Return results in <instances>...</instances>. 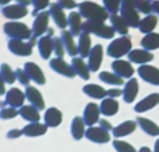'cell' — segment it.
<instances>
[{
    "instance_id": "6da1fadb",
    "label": "cell",
    "mask_w": 159,
    "mask_h": 152,
    "mask_svg": "<svg viewBox=\"0 0 159 152\" xmlns=\"http://www.w3.org/2000/svg\"><path fill=\"white\" fill-rule=\"evenodd\" d=\"M78 12L82 17H84L86 20H89V21H102L104 22L109 15L107 12V10L98 5L97 2H93V1H82L78 4Z\"/></svg>"
},
{
    "instance_id": "7a4b0ae2",
    "label": "cell",
    "mask_w": 159,
    "mask_h": 152,
    "mask_svg": "<svg viewBox=\"0 0 159 152\" xmlns=\"http://www.w3.org/2000/svg\"><path fill=\"white\" fill-rule=\"evenodd\" d=\"M82 32L94 35L99 38H106V40L114 37V30L112 28V26H108L106 25V22H102V21L86 20L82 23Z\"/></svg>"
},
{
    "instance_id": "3957f363",
    "label": "cell",
    "mask_w": 159,
    "mask_h": 152,
    "mask_svg": "<svg viewBox=\"0 0 159 152\" xmlns=\"http://www.w3.org/2000/svg\"><path fill=\"white\" fill-rule=\"evenodd\" d=\"M4 32L6 36L10 37V40L29 41L32 37L31 28L27 27L25 23L17 21H9L4 23Z\"/></svg>"
},
{
    "instance_id": "277c9868",
    "label": "cell",
    "mask_w": 159,
    "mask_h": 152,
    "mask_svg": "<svg viewBox=\"0 0 159 152\" xmlns=\"http://www.w3.org/2000/svg\"><path fill=\"white\" fill-rule=\"evenodd\" d=\"M132 51V41L128 36H120L114 38L107 47V54L114 59H120L123 56H128Z\"/></svg>"
},
{
    "instance_id": "5b68a950",
    "label": "cell",
    "mask_w": 159,
    "mask_h": 152,
    "mask_svg": "<svg viewBox=\"0 0 159 152\" xmlns=\"http://www.w3.org/2000/svg\"><path fill=\"white\" fill-rule=\"evenodd\" d=\"M119 15L124 19V21L128 23L129 27H138L139 22H140V16L139 12L135 10L133 0L132 1H125L122 2L120 5V10H119Z\"/></svg>"
},
{
    "instance_id": "8992f818",
    "label": "cell",
    "mask_w": 159,
    "mask_h": 152,
    "mask_svg": "<svg viewBox=\"0 0 159 152\" xmlns=\"http://www.w3.org/2000/svg\"><path fill=\"white\" fill-rule=\"evenodd\" d=\"M48 20H50V11H41L35 16V20L32 22V36L41 37L46 33L48 28Z\"/></svg>"
},
{
    "instance_id": "52a82bcc",
    "label": "cell",
    "mask_w": 159,
    "mask_h": 152,
    "mask_svg": "<svg viewBox=\"0 0 159 152\" xmlns=\"http://www.w3.org/2000/svg\"><path fill=\"white\" fill-rule=\"evenodd\" d=\"M84 137L93 142V143H98V145H104L107 142L111 141V135L108 131H106L104 129L99 127V126H91L87 127Z\"/></svg>"
},
{
    "instance_id": "ba28073f",
    "label": "cell",
    "mask_w": 159,
    "mask_h": 152,
    "mask_svg": "<svg viewBox=\"0 0 159 152\" xmlns=\"http://www.w3.org/2000/svg\"><path fill=\"white\" fill-rule=\"evenodd\" d=\"M111 67H112V72L114 74H117L118 77H120L122 79H130V78H133L134 68H133V65H132V63L129 61L114 59L112 62Z\"/></svg>"
},
{
    "instance_id": "9c48e42d",
    "label": "cell",
    "mask_w": 159,
    "mask_h": 152,
    "mask_svg": "<svg viewBox=\"0 0 159 152\" xmlns=\"http://www.w3.org/2000/svg\"><path fill=\"white\" fill-rule=\"evenodd\" d=\"M138 75L152 85H159V68L152 64H143L138 68Z\"/></svg>"
},
{
    "instance_id": "30bf717a",
    "label": "cell",
    "mask_w": 159,
    "mask_h": 152,
    "mask_svg": "<svg viewBox=\"0 0 159 152\" xmlns=\"http://www.w3.org/2000/svg\"><path fill=\"white\" fill-rule=\"evenodd\" d=\"M9 51L19 57H27L32 53V46L29 43V41H21V40H9L7 42Z\"/></svg>"
},
{
    "instance_id": "8fae6325",
    "label": "cell",
    "mask_w": 159,
    "mask_h": 152,
    "mask_svg": "<svg viewBox=\"0 0 159 152\" xmlns=\"http://www.w3.org/2000/svg\"><path fill=\"white\" fill-rule=\"evenodd\" d=\"M99 115H101V110H99V105H97L96 103H88L84 106L83 110V121L86 124V126L91 127V126H96V124H98L99 121Z\"/></svg>"
},
{
    "instance_id": "7c38bea8",
    "label": "cell",
    "mask_w": 159,
    "mask_h": 152,
    "mask_svg": "<svg viewBox=\"0 0 159 152\" xmlns=\"http://www.w3.org/2000/svg\"><path fill=\"white\" fill-rule=\"evenodd\" d=\"M25 93L22 90H20L19 88H10L9 90H6V94H5V101L9 106L11 108H15V109H20L24 106V103H25Z\"/></svg>"
},
{
    "instance_id": "4fadbf2b",
    "label": "cell",
    "mask_w": 159,
    "mask_h": 152,
    "mask_svg": "<svg viewBox=\"0 0 159 152\" xmlns=\"http://www.w3.org/2000/svg\"><path fill=\"white\" fill-rule=\"evenodd\" d=\"M50 68L52 70H55L56 73L66 77V78H73L76 74L72 69V65L70 63H67L63 58H51L50 59Z\"/></svg>"
},
{
    "instance_id": "5bb4252c",
    "label": "cell",
    "mask_w": 159,
    "mask_h": 152,
    "mask_svg": "<svg viewBox=\"0 0 159 152\" xmlns=\"http://www.w3.org/2000/svg\"><path fill=\"white\" fill-rule=\"evenodd\" d=\"M24 70L26 72V74L29 75L30 80L35 82L39 85H43L46 83V78L45 74L42 72V69L40 68L39 64H36L35 62H26L24 64Z\"/></svg>"
},
{
    "instance_id": "9a60e30c",
    "label": "cell",
    "mask_w": 159,
    "mask_h": 152,
    "mask_svg": "<svg viewBox=\"0 0 159 152\" xmlns=\"http://www.w3.org/2000/svg\"><path fill=\"white\" fill-rule=\"evenodd\" d=\"M88 68L91 72H97L101 68L102 61H103V46L102 44H94L88 54Z\"/></svg>"
},
{
    "instance_id": "2e32d148",
    "label": "cell",
    "mask_w": 159,
    "mask_h": 152,
    "mask_svg": "<svg viewBox=\"0 0 159 152\" xmlns=\"http://www.w3.org/2000/svg\"><path fill=\"white\" fill-rule=\"evenodd\" d=\"M25 96L29 100L30 105L35 106L39 111L45 110V100H43V96H42L41 91L37 88H35L32 85L26 87L25 88Z\"/></svg>"
},
{
    "instance_id": "e0dca14e",
    "label": "cell",
    "mask_w": 159,
    "mask_h": 152,
    "mask_svg": "<svg viewBox=\"0 0 159 152\" xmlns=\"http://www.w3.org/2000/svg\"><path fill=\"white\" fill-rule=\"evenodd\" d=\"M158 104H159V93H150L149 95L144 96L142 100H139L134 105V111L142 114L154 109Z\"/></svg>"
},
{
    "instance_id": "ac0fdd59",
    "label": "cell",
    "mask_w": 159,
    "mask_h": 152,
    "mask_svg": "<svg viewBox=\"0 0 159 152\" xmlns=\"http://www.w3.org/2000/svg\"><path fill=\"white\" fill-rule=\"evenodd\" d=\"M29 10L26 6H21V5H17V4H14V5H6V6H2L1 9V14L4 17L9 19V20H19V19H22L27 15Z\"/></svg>"
},
{
    "instance_id": "d6986e66",
    "label": "cell",
    "mask_w": 159,
    "mask_h": 152,
    "mask_svg": "<svg viewBox=\"0 0 159 152\" xmlns=\"http://www.w3.org/2000/svg\"><path fill=\"white\" fill-rule=\"evenodd\" d=\"M128 61L130 63H137V64H148L149 62H152L154 59V56L152 54V52L149 51H145L143 48H135V49H132L129 53H128Z\"/></svg>"
},
{
    "instance_id": "ffe728a7",
    "label": "cell",
    "mask_w": 159,
    "mask_h": 152,
    "mask_svg": "<svg viewBox=\"0 0 159 152\" xmlns=\"http://www.w3.org/2000/svg\"><path fill=\"white\" fill-rule=\"evenodd\" d=\"M122 91H123V94H122L123 100L125 103H128V104L133 103L134 99L137 98L138 93H139V83H138V80L135 78L128 79L124 83V87H123Z\"/></svg>"
},
{
    "instance_id": "44dd1931",
    "label": "cell",
    "mask_w": 159,
    "mask_h": 152,
    "mask_svg": "<svg viewBox=\"0 0 159 152\" xmlns=\"http://www.w3.org/2000/svg\"><path fill=\"white\" fill-rule=\"evenodd\" d=\"M137 126H138L137 121H134V120H125V121L120 122L119 125H117L116 127H113L112 135L116 138L120 140L122 137H125V136H129L130 133H133L135 131Z\"/></svg>"
},
{
    "instance_id": "7402d4cb",
    "label": "cell",
    "mask_w": 159,
    "mask_h": 152,
    "mask_svg": "<svg viewBox=\"0 0 159 152\" xmlns=\"http://www.w3.org/2000/svg\"><path fill=\"white\" fill-rule=\"evenodd\" d=\"M50 16L52 17V20H53V22H55V25L58 27V28H61V30H65V27L66 26H68V22H67V16L65 15V11H63V9L62 7H60L58 5H57V2L55 4H51L50 5Z\"/></svg>"
},
{
    "instance_id": "603a6c76",
    "label": "cell",
    "mask_w": 159,
    "mask_h": 152,
    "mask_svg": "<svg viewBox=\"0 0 159 152\" xmlns=\"http://www.w3.org/2000/svg\"><path fill=\"white\" fill-rule=\"evenodd\" d=\"M43 124L47 127H57L62 122V111L57 108H48L45 110Z\"/></svg>"
},
{
    "instance_id": "cb8c5ba5",
    "label": "cell",
    "mask_w": 159,
    "mask_h": 152,
    "mask_svg": "<svg viewBox=\"0 0 159 152\" xmlns=\"http://www.w3.org/2000/svg\"><path fill=\"white\" fill-rule=\"evenodd\" d=\"M60 38H61V41L63 43V47H65V51L68 53V56H71L72 58L77 57L78 56V49H77V43L75 42V38H73V35L67 30H62Z\"/></svg>"
},
{
    "instance_id": "d4e9b609",
    "label": "cell",
    "mask_w": 159,
    "mask_h": 152,
    "mask_svg": "<svg viewBox=\"0 0 159 152\" xmlns=\"http://www.w3.org/2000/svg\"><path fill=\"white\" fill-rule=\"evenodd\" d=\"M53 37H50L47 35L41 36L37 41V47H39V52L42 59H50L51 54L53 53V42H52Z\"/></svg>"
},
{
    "instance_id": "484cf974",
    "label": "cell",
    "mask_w": 159,
    "mask_h": 152,
    "mask_svg": "<svg viewBox=\"0 0 159 152\" xmlns=\"http://www.w3.org/2000/svg\"><path fill=\"white\" fill-rule=\"evenodd\" d=\"M47 126L45 124L41 122H30L27 125H25L21 130H22V135L26 137H40L43 136L47 132Z\"/></svg>"
},
{
    "instance_id": "4316f807",
    "label": "cell",
    "mask_w": 159,
    "mask_h": 152,
    "mask_svg": "<svg viewBox=\"0 0 159 152\" xmlns=\"http://www.w3.org/2000/svg\"><path fill=\"white\" fill-rule=\"evenodd\" d=\"M71 65H72V69L75 72L76 75H78L80 78L84 79V80H88L89 79V68H88V64L83 61V58L81 57H73L72 61H71Z\"/></svg>"
},
{
    "instance_id": "83f0119b",
    "label": "cell",
    "mask_w": 159,
    "mask_h": 152,
    "mask_svg": "<svg viewBox=\"0 0 159 152\" xmlns=\"http://www.w3.org/2000/svg\"><path fill=\"white\" fill-rule=\"evenodd\" d=\"M137 125L142 129V131H144L147 135L149 136H159V126L157 122H154L153 120L148 119V117H143V116H138L137 117Z\"/></svg>"
},
{
    "instance_id": "f1b7e54d",
    "label": "cell",
    "mask_w": 159,
    "mask_h": 152,
    "mask_svg": "<svg viewBox=\"0 0 159 152\" xmlns=\"http://www.w3.org/2000/svg\"><path fill=\"white\" fill-rule=\"evenodd\" d=\"M86 124L83 121V119L81 116H75L71 121V127H70V131H71V135L73 137V140L76 141H80L84 137V133H86Z\"/></svg>"
},
{
    "instance_id": "f546056e",
    "label": "cell",
    "mask_w": 159,
    "mask_h": 152,
    "mask_svg": "<svg viewBox=\"0 0 159 152\" xmlns=\"http://www.w3.org/2000/svg\"><path fill=\"white\" fill-rule=\"evenodd\" d=\"M77 49H78V56L81 58L88 57L91 49H92V41H91V35L82 32L78 36V43H77Z\"/></svg>"
},
{
    "instance_id": "4dcf8cb0",
    "label": "cell",
    "mask_w": 159,
    "mask_h": 152,
    "mask_svg": "<svg viewBox=\"0 0 159 152\" xmlns=\"http://www.w3.org/2000/svg\"><path fill=\"white\" fill-rule=\"evenodd\" d=\"M99 110L101 114L104 116H113L119 110V103L117 101V99L104 98L99 104Z\"/></svg>"
},
{
    "instance_id": "1f68e13d",
    "label": "cell",
    "mask_w": 159,
    "mask_h": 152,
    "mask_svg": "<svg viewBox=\"0 0 159 152\" xmlns=\"http://www.w3.org/2000/svg\"><path fill=\"white\" fill-rule=\"evenodd\" d=\"M67 22L70 26V32L73 36H80L82 33V16L78 11H72L67 16Z\"/></svg>"
},
{
    "instance_id": "d6a6232c",
    "label": "cell",
    "mask_w": 159,
    "mask_h": 152,
    "mask_svg": "<svg viewBox=\"0 0 159 152\" xmlns=\"http://www.w3.org/2000/svg\"><path fill=\"white\" fill-rule=\"evenodd\" d=\"M82 91L92 99L103 100L104 98H107V90L98 84H86L82 88Z\"/></svg>"
},
{
    "instance_id": "836d02e7",
    "label": "cell",
    "mask_w": 159,
    "mask_h": 152,
    "mask_svg": "<svg viewBox=\"0 0 159 152\" xmlns=\"http://www.w3.org/2000/svg\"><path fill=\"white\" fill-rule=\"evenodd\" d=\"M19 115L29 124L30 122H40V119H41L40 111L32 105H24L22 108H20Z\"/></svg>"
},
{
    "instance_id": "e575fe53",
    "label": "cell",
    "mask_w": 159,
    "mask_h": 152,
    "mask_svg": "<svg viewBox=\"0 0 159 152\" xmlns=\"http://www.w3.org/2000/svg\"><path fill=\"white\" fill-rule=\"evenodd\" d=\"M158 25V16L150 14V15H147L144 16L143 19H140V22H139V31L144 35H148V33H152L154 31V28L157 27Z\"/></svg>"
},
{
    "instance_id": "d590c367",
    "label": "cell",
    "mask_w": 159,
    "mask_h": 152,
    "mask_svg": "<svg viewBox=\"0 0 159 152\" xmlns=\"http://www.w3.org/2000/svg\"><path fill=\"white\" fill-rule=\"evenodd\" d=\"M109 21H111V26L114 30V32H117V33H119L122 36H125L128 33L129 26H128V23L124 21V19L120 15H118V14L111 15L109 16Z\"/></svg>"
},
{
    "instance_id": "8d00e7d4",
    "label": "cell",
    "mask_w": 159,
    "mask_h": 152,
    "mask_svg": "<svg viewBox=\"0 0 159 152\" xmlns=\"http://www.w3.org/2000/svg\"><path fill=\"white\" fill-rule=\"evenodd\" d=\"M140 44H142L143 49L149 51V52L158 49L159 48V33L152 32V33L144 35L142 41H140Z\"/></svg>"
},
{
    "instance_id": "74e56055",
    "label": "cell",
    "mask_w": 159,
    "mask_h": 152,
    "mask_svg": "<svg viewBox=\"0 0 159 152\" xmlns=\"http://www.w3.org/2000/svg\"><path fill=\"white\" fill-rule=\"evenodd\" d=\"M98 78H99L101 82H103L106 84H109V85H114V87L123 85L124 84V80L120 77H118L117 74H114L113 72H106V70L104 72H101L99 75H98Z\"/></svg>"
},
{
    "instance_id": "f35d334b",
    "label": "cell",
    "mask_w": 159,
    "mask_h": 152,
    "mask_svg": "<svg viewBox=\"0 0 159 152\" xmlns=\"http://www.w3.org/2000/svg\"><path fill=\"white\" fill-rule=\"evenodd\" d=\"M0 74H1V77L6 84H14L15 83V79H16L15 70L7 63H2L0 65Z\"/></svg>"
},
{
    "instance_id": "ab89813d",
    "label": "cell",
    "mask_w": 159,
    "mask_h": 152,
    "mask_svg": "<svg viewBox=\"0 0 159 152\" xmlns=\"http://www.w3.org/2000/svg\"><path fill=\"white\" fill-rule=\"evenodd\" d=\"M152 1L153 0H133V4H134V7L138 12L150 15V12L153 11Z\"/></svg>"
},
{
    "instance_id": "60d3db41",
    "label": "cell",
    "mask_w": 159,
    "mask_h": 152,
    "mask_svg": "<svg viewBox=\"0 0 159 152\" xmlns=\"http://www.w3.org/2000/svg\"><path fill=\"white\" fill-rule=\"evenodd\" d=\"M112 145H113V148L117 152H138V150H135V147L133 145H130L129 142H127L124 140L116 138Z\"/></svg>"
},
{
    "instance_id": "b9f144b4",
    "label": "cell",
    "mask_w": 159,
    "mask_h": 152,
    "mask_svg": "<svg viewBox=\"0 0 159 152\" xmlns=\"http://www.w3.org/2000/svg\"><path fill=\"white\" fill-rule=\"evenodd\" d=\"M102 1H103V7L107 10L108 14L114 15L119 12L122 5L120 0H102Z\"/></svg>"
},
{
    "instance_id": "7bdbcfd3",
    "label": "cell",
    "mask_w": 159,
    "mask_h": 152,
    "mask_svg": "<svg viewBox=\"0 0 159 152\" xmlns=\"http://www.w3.org/2000/svg\"><path fill=\"white\" fill-rule=\"evenodd\" d=\"M52 42H53V53L57 58H63L65 56V47H63V43L61 41L60 37H53L52 38Z\"/></svg>"
},
{
    "instance_id": "ee69618b",
    "label": "cell",
    "mask_w": 159,
    "mask_h": 152,
    "mask_svg": "<svg viewBox=\"0 0 159 152\" xmlns=\"http://www.w3.org/2000/svg\"><path fill=\"white\" fill-rule=\"evenodd\" d=\"M17 115H19V110L15 108H11V106H6V108L0 110V119L1 120H11Z\"/></svg>"
},
{
    "instance_id": "f6af8a7d",
    "label": "cell",
    "mask_w": 159,
    "mask_h": 152,
    "mask_svg": "<svg viewBox=\"0 0 159 152\" xmlns=\"http://www.w3.org/2000/svg\"><path fill=\"white\" fill-rule=\"evenodd\" d=\"M31 4L34 5L32 15L36 16L39 12L45 11V7L50 5V0H31Z\"/></svg>"
},
{
    "instance_id": "bcb514c9",
    "label": "cell",
    "mask_w": 159,
    "mask_h": 152,
    "mask_svg": "<svg viewBox=\"0 0 159 152\" xmlns=\"http://www.w3.org/2000/svg\"><path fill=\"white\" fill-rule=\"evenodd\" d=\"M15 74H16V79L20 82V84L25 85V87H29L30 85V78L29 75L26 74V72L24 70V68H16L15 69Z\"/></svg>"
},
{
    "instance_id": "7dc6e473",
    "label": "cell",
    "mask_w": 159,
    "mask_h": 152,
    "mask_svg": "<svg viewBox=\"0 0 159 152\" xmlns=\"http://www.w3.org/2000/svg\"><path fill=\"white\" fill-rule=\"evenodd\" d=\"M57 5L62 9H68V10L78 6V4L75 0H57Z\"/></svg>"
},
{
    "instance_id": "c3c4849f",
    "label": "cell",
    "mask_w": 159,
    "mask_h": 152,
    "mask_svg": "<svg viewBox=\"0 0 159 152\" xmlns=\"http://www.w3.org/2000/svg\"><path fill=\"white\" fill-rule=\"evenodd\" d=\"M122 94H123L122 89H119V88H117V87L111 88V89H108V90H107V98L117 99V98H118V96H120Z\"/></svg>"
},
{
    "instance_id": "681fc988",
    "label": "cell",
    "mask_w": 159,
    "mask_h": 152,
    "mask_svg": "<svg viewBox=\"0 0 159 152\" xmlns=\"http://www.w3.org/2000/svg\"><path fill=\"white\" fill-rule=\"evenodd\" d=\"M21 136H22V130H20V129H11L6 133V137L9 140H15V138H19Z\"/></svg>"
},
{
    "instance_id": "f907efd6",
    "label": "cell",
    "mask_w": 159,
    "mask_h": 152,
    "mask_svg": "<svg viewBox=\"0 0 159 152\" xmlns=\"http://www.w3.org/2000/svg\"><path fill=\"white\" fill-rule=\"evenodd\" d=\"M98 125H99V127H102V129H104L106 131H112L113 130V126H112V124L107 120V119H99V121H98Z\"/></svg>"
},
{
    "instance_id": "816d5d0a",
    "label": "cell",
    "mask_w": 159,
    "mask_h": 152,
    "mask_svg": "<svg viewBox=\"0 0 159 152\" xmlns=\"http://www.w3.org/2000/svg\"><path fill=\"white\" fill-rule=\"evenodd\" d=\"M152 7H153L154 14H157L159 16V0H153L152 1Z\"/></svg>"
},
{
    "instance_id": "f5cc1de1",
    "label": "cell",
    "mask_w": 159,
    "mask_h": 152,
    "mask_svg": "<svg viewBox=\"0 0 159 152\" xmlns=\"http://www.w3.org/2000/svg\"><path fill=\"white\" fill-rule=\"evenodd\" d=\"M5 80L2 79V77H1V74H0V95H4V94H6V91H5Z\"/></svg>"
},
{
    "instance_id": "db71d44e",
    "label": "cell",
    "mask_w": 159,
    "mask_h": 152,
    "mask_svg": "<svg viewBox=\"0 0 159 152\" xmlns=\"http://www.w3.org/2000/svg\"><path fill=\"white\" fill-rule=\"evenodd\" d=\"M17 5H21V6H29L31 4V0H15Z\"/></svg>"
},
{
    "instance_id": "11a10c76",
    "label": "cell",
    "mask_w": 159,
    "mask_h": 152,
    "mask_svg": "<svg viewBox=\"0 0 159 152\" xmlns=\"http://www.w3.org/2000/svg\"><path fill=\"white\" fill-rule=\"evenodd\" d=\"M138 152H153V150L150 147H148V146H143V147H140L138 150Z\"/></svg>"
},
{
    "instance_id": "9f6ffc18",
    "label": "cell",
    "mask_w": 159,
    "mask_h": 152,
    "mask_svg": "<svg viewBox=\"0 0 159 152\" xmlns=\"http://www.w3.org/2000/svg\"><path fill=\"white\" fill-rule=\"evenodd\" d=\"M153 152H159V137L155 140L154 146H153Z\"/></svg>"
},
{
    "instance_id": "6f0895ef",
    "label": "cell",
    "mask_w": 159,
    "mask_h": 152,
    "mask_svg": "<svg viewBox=\"0 0 159 152\" xmlns=\"http://www.w3.org/2000/svg\"><path fill=\"white\" fill-rule=\"evenodd\" d=\"M45 35H47V36H50V37H52L53 36V30L51 28V27H48L47 28V31H46V33Z\"/></svg>"
},
{
    "instance_id": "680465c9",
    "label": "cell",
    "mask_w": 159,
    "mask_h": 152,
    "mask_svg": "<svg viewBox=\"0 0 159 152\" xmlns=\"http://www.w3.org/2000/svg\"><path fill=\"white\" fill-rule=\"evenodd\" d=\"M10 1H11V0H0V5H5V6H6Z\"/></svg>"
},
{
    "instance_id": "91938a15",
    "label": "cell",
    "mask_w": 159,
    "mask_h": 152,
    "mask_svg": "<svg viewBox=\"0 0 159 152\" xmlns=\"http://www.w3.org/2000/svg\"><path fill=\"white\" fill-rule=\"evenodd\" d=\"M6 105H7L6 101H0V110L4 109V108H6Z\"/></svg>"
},
{
    "instance_id": "94428289",
    "label": "cell",
    "mask_w": 159,
    "mask_h": 152,
    "mask_svg": "<svg viewBox=\"0 0 159 152\" xmlns=\"http://www.w3.org/2000/svg\"><path fill=\"white\" fill-rule=\"evenodd\" d=\"M125 1H132V0H120V2H125Z\"/></svg>"
}]
</instances>
